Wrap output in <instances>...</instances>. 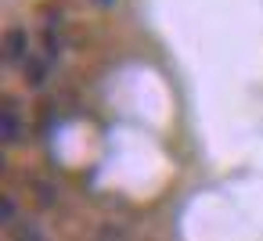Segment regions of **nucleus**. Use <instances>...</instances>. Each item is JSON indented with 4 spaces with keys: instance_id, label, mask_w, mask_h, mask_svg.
<instances>
[{
    "instance_id": "20e7f679",
    "label": "nucleus",
    "mask_w": 263,
    "mask_h": 241,
    "mask_svg": "<svg viewBox=\"0 0 263 241\" xmlns=\"http://www.w3.org/2000/svg\"><path fill=\"white\" fill-rule=\"evenodd\" d=\"M94 4H98V8H112V4H116V0H94Z\"/></svg>"
},
{
    "instance_id": "f257e3e1",
    "label": "nucleus",
    "mask_w": 263,
    "mask_h": 241,
    "mask_svg": "<svg viewBox=\"0 0 263 241\" xmlns=\"http://www.w3.org/2000/svg\"><path fill=\"white\" fill-rule=\"evenodd\" d=\"M4 58H8L11 65L29 62V33H26L22 26H11V29H8V36H4Z\"/></svg>"
},
{
    "instance_id": "7ed1b4c3",
    "label": "nucleus",
    "mask_w": 263,
    "mask_h": 241,
    "mask_svg": "<svg viewBox=\"0 0 263 241\" xmlns=\"http://www.w3.org/2000/svg\"><path fill=\"white\" fill-rule=\"evenodd\" d=\"M4 137H8V144L18 140V108H15V101H8V108H4Z\"/></svg>"
},
{
    "instance_id": "f03ea898",
    "label": "nucleus",
    "mask_w": 263,
    "mask_h": 241,
    "mask_svg": "<svg viewBox=\"0 0 263 241\" xmlns=\"http://www.w3.org/2000/svg\"><path fill=\"white\" fill-rule=\"evenodd\" d=\"M47 65H51V62L29 58V62H26V83H33V87H44V83H47Z\"/></svg>"
}]
</instances>
